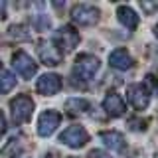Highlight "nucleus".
Segmentation results:
<instances>
[{"mask_svg":"<svg viewBox=\"0 0 158 158\" xmlns=\"http://www.w3.org/2000/svg\"><path fill=\"white\" fill-rule=\"evenodd\" d=\"M127 95H128L131 105L135 107L136 111L146 109L148 103H150V93H148L146 85H142V83H135V85H131V87L127 89Z\"/></svg>","mask_w":158,"mask_h":158,"instance_id":"423d86ee","label":"nucleus"},{"mask_svg":"<svg viewBox=\"0 0 158 158\" xmlns=\"http://www.w3.org/2000/svg\"><path fill=\"white\" fill-rule=\"evenodd\" d=\"M12 65L24 79H32L36 75V71H38V65L34 63V59L30 57L26 52H16L14 53L12 56Z\"/></svg>","mask_w":158,"mask_h":158,"instance_id":"39448f33","label":"nucleus"},{"mask_svg":"<svg viewBox=\"0 0 158 158\" xmlns=\"http://www.w3.org/2000/svg\"><path fill=\"white\" fill-rule=\"evenodd\" d=\"M117 18H118V22H121L123 26H127L128 30H135L138 26L136 12L132 8H128V6H118L117 8Z\"/></svg>","mask_w":158,"mask_h":158,"instance_id":"4468645a","label":"nucleus"},{"mask_svg":"<svg viewBox=\"0 0 158 158\" xmlns=\"http://www.w3.org/2000/svg\"><path fill=\"white\" fill-rule=\"evenodd\" d=\"M103 109L107 111L109 117H123L125 115V101L117 93H109L103 101Z\"/></svg>","mask_w":158,"mask_h":158,"instance_id":"9b49d317","label":"nucleus"},{"mask_svg":"<svg viewBox=\"0 0 158 158\" xmlns=\"http://www.w3.org/2000/svg\"><path fill=\"white\" fill-rule=\"evenodd\" d=\"M4 132H6V117H4V113L0 111V138H2Z\"/></svg>","mask_w":158,"mask_h":158,"instance_id":"a211bd4d","label":"nucleus"},{"mask_svg":"<svg viewBox=\"0 0 158 158\" xmlns=\"http://www.w3.org/2000/svg\"><path fill=\"white\" fill-rule=\"evenodd\" d=\"M65 109L71 115H81V113H85L87 109H89V103L85 101V99H79V97H71V99H67V103H65Z\"/></svg>","mask_w":158,"mask_h":158,"instance_id":"2eb2a0df","label":"nucleus"},{"mask_svg":"<svg viewBox=\"0 0 158 158\" xmlns=\"http://www.w3.org/2000/svg\"><path fill=\"white\" fill-rule=\"evenodd\" d=\"M71 20L81 26H93L99 20V10L91 4H75L71 8Z\"/></svg>","mask_w":158,"mask_h":158,"instance_id":"20e7f679","label":"nucleus"},{"mask_svg":"<svg viewBox=\"0 0 158 158\" xmlns=\"http://www.w3.org/2000/svg\"><path fill=\"white\" fill-rule=\"evenodd\" d=\"M4 18H6V2L0 0V20H4Z\"/></svg>","mask_w":158,"mask_h":158,"instance_id":"aec40b11","label":"nucleus"},{"mask_svg":"<svg viewBox=\"0 0 158 158\" xmlns=\"http://www.w3.org/2000/svg\"><path fill=\"white\" fill-rule=\"evenodd\" d=\"M36 89L42 95H56L61 89V77L56 75V73H46V75H42L38 79Z\"/></svg>","mask_w":158,"mask_h":158,"instance_id":"9d476101","label":"nucleus"},{"mask_svg":"<svg viewBox=\"0 0 158 158\" xmlns=\"http://www.w3.org/2000/svg\"><path fill=\"white\" fill-rule=\"evenodd\" d=\"M99 138L105 142V146H109L115 152H121L123 148H125V136H123L121 132H117V131H105V132L99 135Z\"/></svg>","mask_w":158,"mask_h":158,"instance_id":"ddd939ff","label":"nucleus"},{"mask_svg":"<svg viewBox=\"0 0 158 158\" xmlns=\"http://www.w3.org/2000/svg\"><path fill=\"white\" fill-rule=\"evenodd\" d=\"M75 75L83 81H89V79L95 77V73L99 71V59L95 56H89V53H83L75 59V67H73Z\"/></svg>","mask_w":158,"mask_h":158,"instance_id":"f03ea898","label":"nucleus"},{"mask_svg":"<svg viewBox=\"0 0 158 158\" xmlns=\"http://www.w3.org/2000/svg\"><path fill=\"white\" fill-rule=\"evenodd\" d=\"M14 85H16V77L10 71H2L0 73V93H8L12 91Z\"/></svg>","mask_w":158,"mask_h":158,"instance_id":"dca6fc26","label":"nucleus"},{"mask_svg":"<svg viewBox=\"0 0 158 158\" xmlns=\"http://www.w3.org/2000/svg\"><path fill=\"white\" fill-rule=\"evenodd\" d=\"M38 56L42 59V63H46V65H57V63L61 61L59 49L53 46L52 42H46V40H42V42L38 44Z\"/></svg>","mask_w":158,"mask_h":158,"instance_id":"1a4fd4ad","label":"nucleus"},{"mask_svg":"<svg viewBox=\"0 0 158 158\" xmlns=\"http://www.w3.org/2000/svg\"><path fill=\"white\" fill-rule=\"evenodd\" d=\"M10 111H12V118L16 125H24L30 121L34 111V101L28 95H18L16 99L10 101Z\"/></svg>","mask_w":158,"mask_h":158,"instance_id":"f257e3e1","label":"nucleus"},{"mask_svg":"<svg viewBox=\"0 0 158 158\" xmlns=\"http://www.w3.org/2000/svg\"><path fill=\"white\" fill-rule=\"evenodd\" d=\"M53 42L59 46V49H63V52H71V49L79 44V34L71 26H63V28H59L56 32Z\"/></svg>","mask_w":158,"mask_h":158,"instance_id":"0eeeda50","label":"nucleus"},{"mask_svg":"<svg viewBox=\"0 0 158 158\" xmlns=\"http://www.w3.org/2000/svg\"><path fill=\"white\" fill-rule=\"evenodd\" d=\"M140 6H142L144 12L152 14V12H156V10H158V2H140Z\"/></svg>","mask_w":158,"mask_h":158,"instance_id":"f3484780","label":"nucleus"},{"mask_svg":"<svg viewBox=\"0 0 158 158\" xmlns=\"http://www.w3.org/2000/svg\"><path fill=\"white\" fill-rule=\"evenodd\" d=\"M154 36L158 38V24H156V26H154Z\"/></svg>","mask_w":158,"mask_h":158,"instance_id":"412c9836","label":"nucleus"},{"mask_svg":"<svg viewBox=\"0 0 158 158\" xmlns=\"http://www.w3.org/2000/svg\"><path fill=\"white\" fill-rule=\"evenodd\" d=\"M109 63H111V67L125 71V69H131V65H132V57L128 56L127 49L118 48V49H115V52H111V56H109Z\"/></svg>","mask_w":158,"mask_h":158,"instance_id":"f8f14e48","label":"nucleus"},{"mask_svg":"<svg viewBox=\"0 0 158 158\" xmlns=\"http://www.w3.org/2000/svg\"><path fill=\"white\" fill-rule=\"evenodd\" d=\"M87 140H89L87 131L83 127H79V125L67 127L65 131L59 135V142H63V144L69 146V148H81V146L87 144Z\"/></svg>","mask_w":158,"mask_h":158,"instance_id":"7ed1b4c3","label":"nucleus"},{"mask_svg":"<svg viewBox=\"0 0 158 158\" xmlns=\"http://www.w3.org/2000/svg\"><path fill=\"white\" fill-rule=\"evenodd\" d=\"M59 121H61L59 113H56V111H44L42 115H40V118H38V135L40 136L53 135V131L59 127Z\"/></svg>","mask_w":158,"mask_h":158,"instance_id":"6e6552de","label":"nucleus"},{"mask_svg":"<svg viewBox=\"0 0 158 158\" xmlns=\"http://www.w3.org/2000/svg\"><path fill=\"white\" fill-rule=\"evenodd\" d=\"M89 156H91V158H109V156H107V154H105L103 150H93V152H91Z\"/></svg>","mask_w":158,"mask_h":158,"instance_id":"6ab92c4d","label":"nucleus"}]
</instances>
